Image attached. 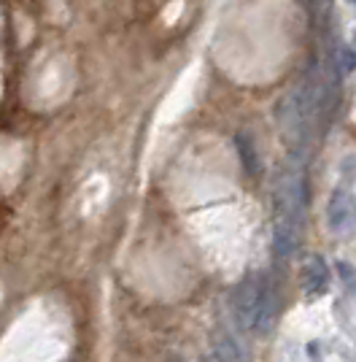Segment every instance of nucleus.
Masks as SVG:
<instances>
[{
  "label": "nucleus",
  "instance_id": "obj_1",
  "mask_svg": "<svg viewBox=\"0 0 356 362\" xmlns=\"http://www.w3.org/2000/svg\"><path fill=\"white\" fill-rule=\"evenodd\" d=\"M305 222V170L302 163H286L275 179L273 195V243L281 259L295 257Z\"/></svg>",
  "mask_w": 356,
  "mask_h": 362
},
{
  "label": "nucleus",
  "instance_id": "obj_2",
  "mask_svg": "<svg viewBox=\"0 0 356 362\" xmlns=\"http://www.w3.org/2000/svg\"><path fill=\"white\" fill-rule=\"evenodd\" d=\"M230 308L240 330L267 335L278 317V292L267 273H251L237 281L230 298Z\"/></svg>",
  "mask_w": 356,
  "mask_h": 362
},
{
  "label": "nucleus",
  "instance_id": "obj_3",
  "mask_svg": "<svg viewBox=\"0 0 356 362\" xmlns=\"http://www.w3.org/2000/svg\"><path fill=\"white\" fill-rule=\"evenodd\" d=\"M326 222H329V227L335 233H340V235L348 233V230H354L356 206L348 189H335V195H332L329 206H326Z\"/></svg>",
  "mask_w": 356,
  "mask_h": 362
},
{
  "label": "nucleus",
  "instance_id": "obj_4",
  "mask_svg": "<svg viewBox=\"0 0 356 362\" xmlns=\"http://www.w3.org/2000/svg\"><path fill=\"white\" fill-rule=\"evenodd\" d=\"M329 284V268L321 257H308L302 265V289L308 295H321Z\"/></svg>",
  "mask_w": 356,
  "mask_h": 362
},
{
  "label": "nucleus",
  "instance_id": "obj_5",
  "mask_svg": "<svg viewBox=\"0 0 356 362\" xmlns=\"http://www.w3.org/2000/svg\"><path fill=\"white\" fill-rule=\"evenodd\" d=\"M354 3H356V0H354Z\"/></svg>",
  "mask_w": 356,
  "mask_h": 362
}]
</instances>
